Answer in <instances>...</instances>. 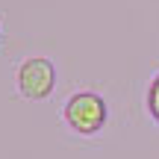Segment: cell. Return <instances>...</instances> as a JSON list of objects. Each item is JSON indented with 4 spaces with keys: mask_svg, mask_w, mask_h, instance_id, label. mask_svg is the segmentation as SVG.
<instances>
[{
    "mask_svg": "<svg viewBox=\"0 0 159 159\" xmlns=\"http://www.w3.org/2000/svg\"><path fill=\"white\" fill-rule=\"evenodd\" d=\"M0 39H3V33H0Z\"/></svg>",
    "mask_w": 159,
    "mask_h": 159,
    "instance_id": "obj_4",
    "label": "cell"
},
{
    "mask_svg": "<svg viewBox=\"0 0 159 159\" xmlns=\"http://www.w3.org/2000/svg\"><path fill=\"white\" fill-rule=\"evenodd\" d=\"M148 112H150V118L159 124V74L150 80V85H148Z\"/></svg>",
    "mask_w": 159,
    "mask_h": 159,
    "instance_id": "obj_3",
    "label": "cell"
},
{
    "mask_svg": "<svg viewBox=\"0 0 159 159\" xmlns=\"http://www.w3.org/2000/svg\"><path fill=\"white\" fill-rule=\"evenodd\" d=\"M62 115H65V124L74 133H80V136H94V133H100L106 127L109 109H106V100L97 91H77V94L68 97Z\"/></svg>",
    "mask_w": 159,
    "mask_h": 159,
    "instance_id": "obj_1",
    "label": "cell"
},
{
    "mask_svg": "<svg viewBox=\"0 0 159 159\" xmlns=\"http://www.w3.org/2000/svg\"><path fill=\"white\" fill-rule=\"evenodd\" d=\"M56 89V65L44 56H30L18 68V91L27 100H47Z\"/></svg>",
    "mask_w": 159,
    "mask_h": 159,
    "instance_id": "obj_2",
    "label": "cell"
}]
</instances>
